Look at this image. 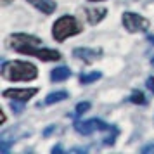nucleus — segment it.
<instances>
[{"label":"nucleus","instance_id":"f257e3e1","mask_svg":"<svg viewBox=\"0 0 154 154\" xmlns=\"http://www.w3.org/2000/svg\"><path fill=\"white\" fill-rule=\"evenodd\" d=\"M2 76L9 82H29V80H35L38 76V69L31 63L12 61V63H4Z\"/></svg>","mask_w":154,"mask_h":154},{"label":"nucleus","instance_id":"f03ea898","mask_svg":"<svg viewBox=\"0 0 154 154\" xmlns=\"http://www.w3.org/2000/svg\"><path fill=\"white\" fill-rule=\"evenodd\" d=\"M82 31V24L73 17V16H64L61 19H57L54 23V28H52V35L57 42H63L68 36L78 35Z\"/></svg>","mask_w":154,"mask_h":154},{"label":"nucleus","instance_id":"7ed1b4c3","mask_svg":"<svg viewBox=\"0 0 154 154\" xmlns=\"http://www.w3.org/2000/svg\"><path fill=\"white\" fill-rule=\"evenodd\" d=\"M75 130L82 135H90L94 132H109V130H112V126H109L107 123L100 121V119H87V121L76 123Z\"/></svg>","mask_w":154,"mask_h":154},{"label":"nucleus","instance_id":"20e7f679","mask_svg":"<svg viewBox=\"0 0 154 154\" xmlns=\"http://www.w3.org/2000/svg\"><path fill=\"white\" fill-rule=\"evenodd\" d=\"M123 24L130 33H137V31H146L149 28V21L146 17H142L139 14L133 12H125L123 14Z\"/></svg>","mask_w":154,"mask_h":154},{"label":"nucleus","instance_id":"39448f33","mask_svg":"<svg viewBox=\"0 0 154 154\" xmlns=\"http://www.w3.org/2000/svg\"><path fill=\"white\" fill-rule=\"evenodd\" d=\"M42 40L36 38V36L31 35H24V33H16V35H11L7 38V45L11 49H14L16 52H19V49L23 47H28V45H40Z\"/></svg>","mask_w":154,"mask_h":154},{"label":"nucleus","instance_id":"423d86ee","mask_svg":"<svg viewBox=\"0 0 154 154\" xmlns=\"http://www.w3.org/2000/svg\"><path fill=\"white\" fill-rule=\"evenodd\" d=\"M21 54H28V56H35L42 61H59L61 59V52L52 49H36V45H28V47H23L19 49Z\"/></svg>","mask_w":154,"mask_h":154},{"label":"nucleus","instance_id":"0eeeda50","mask_svg":"<svg viewBox=\"0 0 154 154\" xmlns=\"http://www.w3.org/2000/svg\"><path fill=\"white\" fill-rule=\"evenodd\" d=\"M36 88H9V90H4V97L14 99V100H21V102H26L36 94Z\"/></svg>","mask_w":154,"mask_h":154},{"label":"nucleus","instance_id":"6e6552de","mask_svg":"<svg viewBox=\"0 0 154 154\" xmlns=\"http://www.w3.org/2000/svg\"><path fill=\"white\" fill-rule=\"evenodd\" d=\"M73 56L82 59L85 63H94L97 56H100V50H94V49H76L73 52Z\"/></svg>","mask_w":154,"mask_h":154},{"label":"nucleus","instance_id":"1a4fd4ad","mask_svg":"<svg viewBox=\"0 0 154 154\" xmlns=\"http://www.w3.org/2000/svg\"><path fill=\"white\" fill-rule=\"evenodd\" d=\"M28 2L38 11H42L43 14H52L56 11V2L54 0H28Z\"/></svg>","mask_w":154,"mask_h":154},{"label":"nucleus","instance_id":"9d476101","mask_svg":"<svg viewBox=\"0 0 154 154\" xmlns=\"http://www.w3.org/2000/svg\"><path fill=\"white\" fill-rule=\"evenodd\" d=\"M85 12H87V17H88V23H90V24H97L99 21L104 19V16H106L107 11L102 9V7H99V9H87Z\"/></svg>","mask_w":154,"mask_h":154},{"label":"nucleus","instance_id":"9b49d317","mask_svg":"<svg viewBox=\"0 0 154 154\" xmlns=\"http://www.w3.org/2000/svg\"><path fill=\"white\" fill-rule=\"evenodd\" d=\"M69 76H71V71L68 68H64V66L56 68V69L50 73V80L52 82H64V80H68Z\"/></svg>","mask_w":154,"mask_h":154},{"label":"nucleus","instance_id":"f8f14e48","mask_svg":"<svg viewBox=\"0 0 154 154\" xmlns=\"http://www.w3.org/2000/svg\"><path fill=\"white\" fill-rule=\"evenodd\" d=\"M64 99H68V94L66 92H52V94H49L47 97H45V100H43V104H54V102H61V100H64Z\"/></svg>","mask_w":154,"mask_h":154},{"label":"nucleus","instance_id":"ddd939ff","mask_svg":"<svg viewBox=\"0 0 154 154\" xmlns=\"http://www.w3.org/2000/svg\"><path fill=\"white\" fill-rule=\"evenodd\" d=\"M99 78H100V73L95 71V73H90V75H82V76H80V82L83 85H88V83H92V82L99 80Z\"/></svg>","mask_w":154,"mask_h":154},{"label":"nucleus","instance_id":"4468645a","mask_svg":"<svg viewBox=\"0 0 154 154\" xmlns=\"http://www.w3.org/2000/svg\"><path fill=\"white\" fill-rule=\"evenodd\" d=\"M130 102H133V104H146V97H144L142 92H133L130 95Z\"/></svg>","mask_w":154,"mask_h":154},{"label":"nucleus","instance_id":"2eb2a0df","mask_svg":"<svg viewBox=\"0 0 154 154\" xmlns=\"http://www.w3.org/2000/svg\"><path fill=\"white\" fill-rule=\"evenodd\" d=\"M90 109V104L88 102H80V104L76 106V116H82L83 112H87Z\"/></svg>","mask_w":154,"mask_h":154},{"label":"nucleus","instance_id":"dca6fc26","mask_svg":"<svg viewBox=\"0 0 154 154\" xmlns=\"http://www.w3.org/2000/svg\"><path fill=\"white\" fill-rule=\"evenodd\" d=\"M23 104H24V102H21V100H14V102H11V107H12V111L21 112L23 111Z\"/></svg>","mask_w":154,"mask_h":154},{"label":"nucleus","instance_id":"f3484780","mask_svg":"<svg viewBox=\"0 0 154 154\" xmlns=\"http://www.w3.org/2000/svg\"><path fill=\"white\" fill-rule=\"evenodd\" d=\"M142 152L144 154H154V144H149V146L142 147Z\"/></svg>","mask_w":154,"mask_h":154},{"label":"nucleus","instance_id":"a211bd4d","mask_svg":"<svg viewBox=\"0 0 154 154\" xmlns=\"http://www.w3.org/2000/svg\"><path fill=\"white\" fill-rule=\"evenodd\" d=\"M147 87H149V88H151V90L154 92V76H152V78H149V80H147Z\"/></svg>","mask_w":154,"mask_h":154},{"label":"nucleus","instance_id":"6ab92c4d","mask_svg":"<svg viewBox=\"0 0 154 154\" xmlns=\"http://www.w3.org/2000/svg\"><path fill=\"white\" fill-rule=\"evenodd\" d=\"M2 2H4V4H9V2H11V0H2Z\"/></svg>","mask_w":154,"mask_h":154},{"label":"nucleus","instance_id":"aec40b11","mask_svg":"<svg viewBox=\"0 0 154 154\" xmlns=\"http://www.w3.org/2000/svg\"><path fill=\"white\" fill-rule=\"evenodd\" d=\"M152 66H154V57H152Z\"/></svg>","mask_w":154,"mask_h":154},{"label":"nucleus","instance_id":"412c9836","mask_svg":"<svg viewBox=\"0 0 154 154\" xmlns=\"http://www.w3.org/2000/svg\"><path fill=\"white\" fill-rule=\"evenodd\" d=\"M94 2H97V0H94Z\"/></svg>","mask_w":154,"mask_h":154}]
</instances>
